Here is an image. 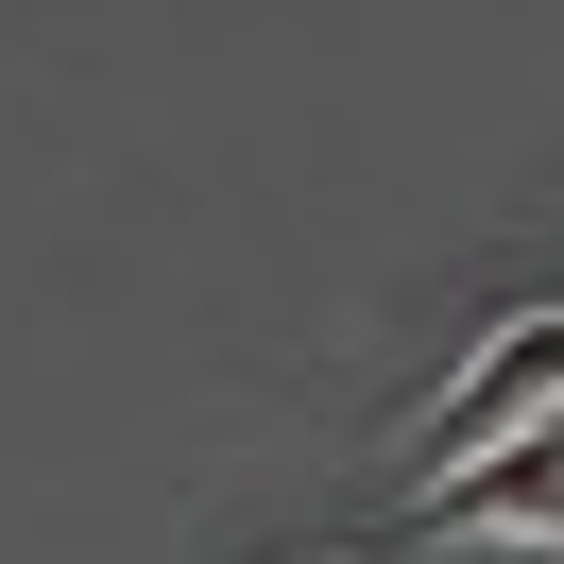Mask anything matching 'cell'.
I'll return each instance as SVG.
<instances>
[{
  "instance_id": "cell-1",
  "label": "cell",
  "mask_w": 564,
  "mask_h": 564,
  "mask_svg": "<svg viewBox=\"0 0 564 564\" xmlns=\"http://www.w3.org/2000/svg\"><path fill=\"white\" fill-rule=\"evenodd\" d=\"M513 427H564V291L547 308H496L479 343L445 359V393H427L411 445L427 462H479V445H513Z\"/></svg>"
},
{
  "instance_id": "cell-2",
  "label": "cell",
  "mask_w": 564,
  "mask_h": 564,
  "mask_svg": "<svg viewBox=\"0 0 564 564\" xmlns=\"http://www.w3.org/2000/svg\"><path fill=\"white\" fill-rule=\"evenodd\" d=\"M427 513H445L462 547H564V427H513V445L445 462V479H427Z\"/></svg>"
}]
</instances>
